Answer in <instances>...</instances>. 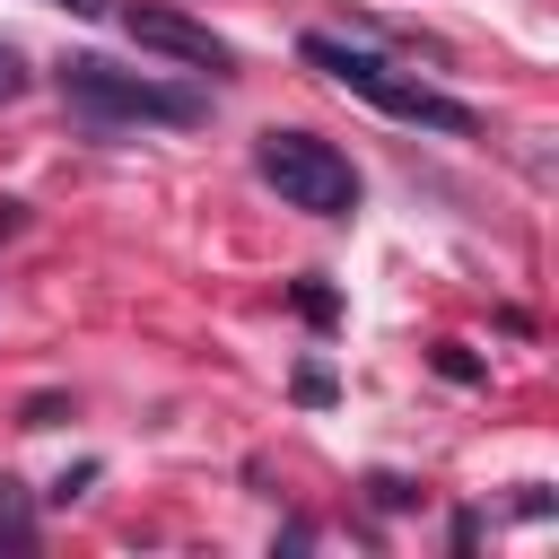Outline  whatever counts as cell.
<instances>
[{"instance_id":"obj_6","label":"cell","mask_w":559,"mask_h":559,"mask_svg":"<svg viewBox=\"0 0 559 559\" xmlns=\"http://www.w3.org/2000/svg\"><path fill=\"white\" fill-rule=\"evenodd\" d=\"M367 498H376L384 515H402V507H419V480H402V472H367Z\"/></svg>"},{"instance_id":"obj_2","label":"cell","mask_w":559,"mask_h":559,"mask_svg":"<svg viewBox=\"0 0 559 559\" xmlns=\"http://www.w3.org/2000/svg\"><path fill=\"white\" fill-rule=\"evenodd\" d=\"M61 96H70V114H87V122H166V131H192L201 114H210V96H192V87H166V79H148V70H122V61H105V52H70L61 61Z\"/></svg>"},{"instance_id":"obj_11","label":"cell","mask_w":559,"mask_h":559,"mask_svg":"<svg viewBox=\"0 0 559 559\" xmlns=\"http://www.w3.org/2000/svg\"><path fill=\"white\" fill-rule=\"evenodd\" d=\"M61 411H70V402H61V393H35V402H26V428H52V419H61Z\"/></svg>"},{"instance_id":"obj_12","label":"cell","mask_w":559,"mask_h":559,"mask_svg":"<svg viewBox=\"0 0 559 559\" xmlns=\"http://www.w3.org/2000/svg\"><path fill=\"white\" fill-rule=\"evenodd\" d=\"M17 227H26V201H0V245H9Z\"/></svg>"},{"instance_id":"obj_1","label":"cell","mask_w":559,"mask_h":559,"mask_svg":"<svg viewBox=\"0 0 559 559\" xmlns=\"http://www.w3.org/2000/svg\"><path fill=\"white\" fill-rule=\"evenodd\" d=\"M297 61H306V70H323L332 87L367 96L376 114L411 122V131H445V140H472V131H480V114H472L463 96H445V87H428V79H402V70H384L367 44H341V35H297Z\"/></svg>"},{"instance_id":"obj_9","label":"cell","mask_w":559,"mask_h":559,"mask_svg":"<svg viewBox=\"0 0 559 559\" xmlns=\"http://www.w3.org/2000/svg\"><path fill=\"white\" fill-rule=\"evenodd\" d=\"M26 79H35V70H26V52L0 35V105H17V96H26Z\"/></svg>"},{"instance_id":"obj_8","label":"cell","mask_w":559,"mask_h":559,"mask_svg":"<svg viewBox=\"0 0 559 559\" xmlns=\"http://www.w3.org/2000/svg\"><path fill=\"white\" fill-rule=\"evenodd\" d=\"M332 393H341V384H332V367H323V358H306V367H297V402H306V411H323Z\"/></svg>"},{"instance_id":"obj_5","label":"cell","mask_w":559,"mask_h":559,"mask_svg":"<svg viewBox=\"0 0 559 559\" xmlns=\"http://www.w3.org/2000/svg\"><path fill=\"white\" fill-rule=\"evenodd\" d=\"M0 550H35V498L9 472H0Z\"/></svg>"},{"instance_id":"obj_10","label":"cell","mask_w":559,"mask_h":559,"mask_svg":"<svg viewBox=\"0 0 559 559\" xmlns=\"http://www.w3.org/2000/svg\"><path fill=\"white\" fill-rule=\"evenodd\" d=\"M297 314H306V323H332V314H341V297H332L323 280H297Z\"/></svg>"},{"instance_id":"obj_13","label":"cell","mask_w":559,"mask_h":559,"mask_svg":"<svg viewBox=\"0 0 559 559\" xmlns=\"http://www.w3.org/2000/svg\"><path fill=\"white\" fill-rule=\"evenodd\" d=\"M52 9H70V17H105L114 0H52Z\"/></svg>"},{"instance_id":"obj_7","label":"cell","mask_w":559,"mask_h":559,"mask_svg":"<svg viewBox=\"0 0 559 559\" xmlns=\"http://www.w3.org/2000/svg\"><path fill=\"white\" fill-rule=\"evenodd\" d=\"M437 376H445V384H480V358H472L463 341H437Z\"/></svg>"},{"instance_id":"obj_3","label":"cell","mask_w":559,"mask_h":559,"mask_svg":"<svg viewBox=\"0 0 559 559\" xmlns=\"http://www.w3.org/2000/svg\"><path fill=\"white\" fill-rule=\"evenodd\" d=\"M253 175L306 218H349L358 210V166L314 131H262L253 140Z\"/></svg>"},{"instance_id":"obj_4","label":"cell","mask_w":559,"mask_h":559,"mask_svg":"<svg viewBox=\"0 0 559 559\" xmlns=\"http://www.w3.org/2000/svg\"><path fill=\"white\" fill-rule=\"evenodd\" d=\"M122 35L140 44V52H166V61H192V70H236V44L227 35H210L201 17H183V9H157V0H140V9H122Z\"/></svg>"}]
</instances>
